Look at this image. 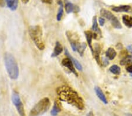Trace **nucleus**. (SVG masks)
Masks as SVG:
<instances>
[{
	"label": "nucleus",
	"mask_w": 132,
	"mask_h": 116,
	"mask_svg": "<svg viewBox=\"0 0 132 116\" xmlns=\"http://www.w3.org/2000/svg\"><path fill=\"white\" fill-rule=\"evenodd\" d=\"M58 99L72 105L80 110L84 109V102L83 99L78 92L69 86H62L56 89Z\"/></svg>",
	"instance_id": "f257e3e1"
},
{
	"label": "nucleus",
	"mask_w": 132,
	"mask_h": 116,
	"mask_svg": "<svg viewBox=\"0 0 132 116\" xmlns=\"http://www.w3.org/2000/svg\"><path fill=\"white\" fill-rule=\"evenodd\" d=\"M4 59L5 67L10 78L12 80H16L19 76V67L15 59L11 53H6Z\"/></svg>",
	"instance_id": "f03ea898"
},
{
	"label": "nucleus",
	"mask_w": 132,
	"mask_h": 116,
	"mask_svg": "<svg viewBox=\"0 0 132 116\" xmlns=\"http://www.w3.org/2000/svg\"><path fill=\"white\" fill-rule=\"evenodd\" d=\"M29 35L32 41L37 46V48L40 50H43L45 49V43L42 38V30L39 25H35L29 27Z\"/></svg>",
	"instance_id": "7ed1b4c3"
},
{
	"label": "nucleus",
	"mask_w": 132,
	"mask_h": 116,
	"mask_svg": "<svg viewBox=\"0 0 132 116\" xmlns=\"http://www.w3.org/2000/svg\"><path fill=\"white\" fill-rule=\"evenodd\" d=\"M51 107L50 99L45 97L36 104L29 113V116H39L47 112Z\"/></svg>",
	"instance_id": "20e7f679"
},
{
	"label": "nucleus",
	"mask_w": 132,
	"mask_h": 116,
	"mask_svg": "<svg viewBox=\"0 0 132 116\" xmlns=\"http://www.w3.org/2000/svg\"><path fill=\"white\" fill-rule=\"evenodd\" d=\"M100 14L102 16V17L108 20L110 24H112V26L114 28L120 29L122 28V24L119 20L115 15H114L111 12L105 9V8H102L100 10Z\"/></svg>",
	"instance_id": "39448f33"
},
{
	"label": "nucleus",
	"mask_w": 132,
	"mask_h": 116,
	"mask_svg": "<svg viewBox=\"0 0 132 116\" xmlns=\"http://www.w3.org/2000/svg\"><path fill=\"white\" fill-rule=\"evenodd\" d=\"M12 101L15 106L16 110L20 116H26L24 104L21 101L19 94L15 91H14L12 94Z\"/></svg>",
	"instance_id": "423d86ee"
},
{
	"label": "nucleus",
	"mask_w": 132,
	"mask_h": 116,
	"mask_svg": "<svg viewBox=\"0 0 132 116\" xmlns=\"http://www.w3.org/2000/svg\"><path fill=\"white\" fill-rule=\"evenodd\" d=\"M66 36H67L68 41L69 42L73 51L77 52L79 46L81 43L79 42L78 38L76 37V35L73 34V33L69 31L66 32Z\"/></svg>",
	"instance_id": "0eeeda50"
},
{
	"label": "nucleus",
	"mask_w": 132,
	"mask_h": 116,
	"mask_svg": "<svg viewBox=\"0 0 132 116\" xmlns=\"http://www.w3.org/2000/svg\"><path fill=\"white\" fill-rule=\"evenodd\" d=\"M61 63L62 66L65 67L66 68H67L68 70L73 73L76 77H78V74L76 72V69L75 68V67L73 63L72 62V61L69 58H68V57L64 58L62 60Z\"/></svg>",
	"instance_id": "6e6552de"
},
{
	"label": "nucleus",
	"mask_w": 132,
	"mask_h": 116,
	"mask_svg": "<svg viewBox=\"0 0 132 116\" xmlns=\"http://www.w3.org/2000/svg\"><path fill=\"white\" fill-rule=\"evenodd\" d=\"M92 30L94 32L93 34V38L96 39L99 36L102 35V32L101 29L99 27L98 21H97V16H94L92 20Z\"/></svg>",
	"instance_id": "1a4fd4ad"
},
{
	"label": "nucleus",
	"mask_w": 132,
	"mask_h": 116,
	"mask_svg": "<svg viewBox=\"0 0 132 116\" xmlns=\"http://www.w3.org/2000/svg\"><path fill=\"white\" fill-rule=\"evenodd\" d=\"M65 55L67 56V57H68V58H69L70 59H71L72 62L73 63V64L74 65V66L76 67V69H78V70L80 72L83 71V66L81 65V63L79 62L77 59H76L75 58H73V57L70 54V53L69 52V51H68L67 48H65Z\"/></svg>",
	"instance_id": "9d476101"
},
{
	"label": "nucleus",
	"mask_w": 132,
	"mask_h": 116,
	"mask_svg": "<svg viewBox=\"0 0 132 116\" xmlns=\"http://www.w3.org/2000/svg\"><path fill=\"white\" fill-rule=\"evenodd\" d=\"M65 10L67 14H71L72 12H78L80 11L79 8L78 6L74 5L71 2L68 1L65 4Z\"/></svg>",
	"instance_id": "9b49d317"
},
{
	"label": "nucleus",
	"mask_w": 132,
	"mask_h": 116,
	"mask_svg": "<svg viewBox=\"0 0 132 116\" xmlns=\"http://www.w3.org/2000/svg\"><path fill=\"white\" fill-rule=\"evenodd\" d=\"M94 90L96 94L97 95V97H98L100 100H101L102 102L104 103V104H107L108 103V100L107 99H106L105 94L103 93V92L102 91L101 88L99 87H98V86H95L94 88Z\"/></svg>",
	"instance_id": "f8f14e48"
},
{
	"label": "nucleus",
	"mask_w": 132,
	"mask_h": 116,
	"mask_svg": "<svg viewBox=\"0 0 132 116\" xmlns=\"http://www.w3.org/2000/svg\"><path fill=\"white\" fill-rule=\"evenodd\" d=\"M84 33H85V37H86V39L87 43H88L89 47L90 48L91 52L93 54V48L92 46V40L93 38V33L90 31H85Z\"/></svg>",
	"instance_id": "ddd939ff"
},
{
	"label": "nucleus",
	"mask_w": 132,
	"mask_h": 116,
	"mask_svg": "<svg viewBox=\"0 0 132 116\" xmlns=\"http://www.w3.org/2000/svg\"><path fill=\"white\" fill-rule=\"evenodd\" d=\"M63 51V47L61 43L58 41L56 42L55 43V46L54 48V50L53 52L51 54V58H56L58 56H59L62 52Z\"/></svg>",
	"instance_id": "4468645a"
},
{
	"label": "nucleus",
	"mask_w": 132,
	"mask_h": 116,
	"mask_svg": "<svg viewBox=\"0 0 132 116\" xmlns=\"http://www.w3.org/2000/svg\"><path fill=\"white\" fill-rule=\"evenodd\" d=\"M130 9L131 7L129 5L114 6L112 8V10L116 12H127Z\"/></svg>",
	"instance_id": "2eb2a0df"
},
{
	"label": "nucleus",
	"mask_w": 132,
	"mask_h": 116,
	"mask_svg": "<svg viewBox=\"0 0 132 116\" xmlns=\"http://www.w3.org/2000/svg\"><path fill=\"white\" fill-rule=\"evenodd\" d=\"M61 111V104L58 100L55 101L54 105L51 111V115L52 116H57Z\"/></svg>",
	"instance_id": "dca6fc26"
},
{
	"label": "nucleus",
	"mask_w": 132,
	"mask_h": 116,
	"mask_svg": "<svg viewBox=\"0 0 132 116\" xmlns=\"http://www.w3.org/2000/svg\"><path fill=\"white\" fill-rule=\"evenodd\" d=\"M100 52H101V48H100V46L97 43H96L95 47L93 48V53L92 55L94 56L97 64L101 65V62L100 60Z\"/></svg>",
	"instance_id": "f3484780"
},
{
	"label": "nucleus",
	"mask_w": 132,
	"mask_h": 116,
	"mask_svg": "<svg viewBox=\"0 0 132 116\" xmlns=\"http://www.w3.org/2000/svg\"><path fill=\"white\" fill-rule=\"evenodd\" d=\"M106 57L109 60H112L114 59L117 55V53L115 49L113 48H109L105 53Z\"/></svg>",
	"instance_id": "a211bd4d"
},
{
	"label": "nucleus",
	"mask_w": 132,
	"mask_h": 116,
	"mask_svg": "<svg viewBox=\"0 0 132 116\" xmlns=\"http://www.w3.org/2000/svg\"><path fill=\"white\" fill-rule=\"evenodd\" d=\"M7 7L11 11H15L18 8V0H6Z\"/></svg>",
	"instance_id": "6ab92c4d"
},
{
	"label": "nucleus",
	"mask_w": 132,
	"mask_h": 116,
	"mask_svg": "<svg viewBox=\"0 0 132 116\" xmlns=\"http://www.w3.org/2000/svg\"><path fill=\"white\" fill-rule=\"evenodd\" d=\"M122 21L124 25L128 28H132V17L127 15H124L122 16Z\"/></svg>",
	"instance_id": "aec40b11"
},
{
	"label": "nucleus",
	"mask_w": 132,
	"mask_h": 116,
	"mask_svg": "<svg viewBox=\"0 0 132 116\" xmlns=\"http://www.w3.org/2000/svg\"><path fill=\"white\" fill-rule=\"evenodd\" d=\"M120 64L122 66H125V65H132V56L131 55H126L122 59L120 60Z\"/></svg>",
	"instance_id": "412c9836"
},
{
	"label": "nucleus",
	"mask_w": 132,
	"mask_h": 116,
	"mask_svg": "<svg viewBox=\"0 0 132 116\" xmlns=\"http://www.w3.org/2000/svg\"><path fill=\"white\" fill-rule=\"evenodd\" d=\"M58 4L59 5V8L58 9V14H57L56 20L58 21H60L61 20L62 18V16L63 14V5L62 2L61 1H58Z\"/></svg>",
	"instance_id": "4be33fe9"
},
{
	"label": "nucleus",
	"mask_w": 132,
	"mask_h": 116,
	"mask_svg": "<svg viewBox=\"0 0 132 116\" xmlns=\"http://www.w3.org/2000/svg\"><path fill=\"white\" fill-rule=\"evenodd\" d=\"M109 71L112 73L114 74V75H120L121 73V69L120 67L118 66V65H113L110 67Z\"/></svg>",
	"instance_id": "5701e85b"
},
{
	"label": "nucleus",
	"mask_w": 132,
	"mask_h": 116,
	"mask_svg": "<svg viewBox=\"0 0 132 116\" xmlns=\"http://www.w3.org/2000/svg\"><path fill=\"white\" fill-rule=\"evenodd\" d=\"M86 43H80V45L79 46L77 50V52L79 53V55L80 56H83V55H84V52L85 49H86Z\"/></svg>",
	"instance_id": "b1692460"
},
{
	"label": "nucleus",
	"mask_w": 132,
	"mask_h": 116,
	"mask_svg": "<svg viewBox=\"0 0 132 116\" xmlns=\"http://www.w3.org/2000/svg\"><path fill=\"white\" fill-rule=\"evenodd\" d=\"M101 63L104 67H106L109 65V59L106 57H103L101 59Z\"/></svg>",
	"instance_id": "393cba45"
},
{
	"label": "nucleus",
	"mask_w": 132,
	"mask_h": 116,
	"mask_svg": "<svg viewBox=\"0 0 132 116\" xmlns=\"http://www.w3.org/2000/svg\"><path fill=\"white\" fill-rule=\"evenodd\" d=\"M98 22H99V25H101V26H103L104 24H105V19L103 17H102V16L101 17H99L98 20Z\"/></svg>",
	"instance_id": "a878e982"
},
{
	"label": "nucleus",
	"mask_w": 132,
	"mask_h": 116,
	"mask_svg": "<svg viewBox=\"0 0 132 116\" xmlns=\"http://www.w3.org/2000/svg\"><path fill=\"white\" fill-rule=\"evenodd\" d=\"M126 70L129 73L132 74V65H128V66L126 67Z\"/></svg>",
	"instance_id": "bb28decb"
},
{
	"label": "nucleus",
	"mask_w": 132,
	"mask_h": 116,
	"mask_svg": "<svg viewBox=\"0 0 132 116\" xmlns=\"http://www.w3.org/2000/svg\"><path fill=\"white\" fill-rule=\"evenodd\" d=\"M41 1L44 3H45L47 4H51L52 3L53 0H41Z\"/></svg>",
	"instance_id": "cd10ccee"
},
{
	"label": "nucleus",
	"mask_w": 132,
	"mask_h": 116,
	"mask_svg": "<svg viewBox=\"0 0 132 116\" xmlns=\"http://www.w3.org/2000/svg\"><path fill=\"white\" fill-rule=\"evenodd\" d=\"M127 50L132 54V45H129L127 46Z\"/></svg>",
	"instance_id": "c85d7f7f"
},
{
	"label": "nucleus",
	"mask_w": 132,
	"mask_h": 116,
	"mask_svg": "<svg viewBox=\"0 0 132 116\" xmlns=\"http://www.w3.org/2000/svg\"><path fill=\"white\" fill-rule=\"evenodd\" d=\"M6 0H0V6H3L5 5V3Z\"/></svg>",
	"instance_id": "c756f323"
},
{
	"label": "nucleus",
	"mask_w": 132,
	"mask_h": 116,
	"mask_svg": "<svg viewBox=\"0 0 132 116\" xmlns=\"http://www.w3.org/2000/svg\"><path fill=\"white\" fill-rule=\"evenodd\" d=\"M87 116H94L93 111H90V112H89L88 113V114H87Z\"/></svg>",
	"instance_id": "7c9ffc66"
},
{
	"label": "nucleus",
	"mask_w": 132,
	"mask_h": 116,
	"mask_svg": "<svg viewBox=\"0 0 132 116\" xmlns=\"http://www.w3.org/2000/svg\"><path fill=\"white\" fill-rule=\"evenodd\" d=\"M21 1L24 4H27L29 1V0H21Z\"/></svg>",
	"instance_id": "2f4dec72"
},
{
	"label": "nucleus",
	"mask_w": 132,
	"mask_h": 116,
	"mask_svg": "<svg viewBox=\"0 0 132 116\" xmlns=\"http://www.w3.org/2000/svg\"><path fill=\"white\" fill-rule=\"evenodd\" d=\"M127 116H132V114H127Z\"/></svg>",
	"instance_id": "473e14b6"
},
{
	"label": "nucleus",
	"mask_w": 132,
	"mask_h": 116,
	"mask_svg": "<svg viewBox=\"0 0 132 116\" xmlns=\"http://www.w3.org/2000/svg\"><path fill=\"white\" fill-rule=\"evenodd\" d=\"M130 76L132 77V74H130Z\"/></svg>",
	"instance_id": "72a5a7b5"
}]
</instances>
